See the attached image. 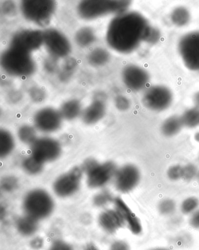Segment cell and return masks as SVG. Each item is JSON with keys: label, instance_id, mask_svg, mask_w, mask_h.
Listing matches in <instances>:
<instances>
[{"label": "cell", "instance_id": "6da1fadb", "mask_svg": "<svg viewBox=\"0 0 199 250\" xmlns=\"http://www.w3.org/2000/svg\"><path fill=\"white\" fill-rule=\"evenodd\" d=\"M150 26L145 18L136 12L117 15L107 29V43L119 53H131L144 41Z\"/></svg>", "mask_w": 199, "mask_h": 250}, {"label": "cell", "instance_id": "7a4b0ae2", "mask_svg": "<svg viewBox=\"0 0 199 250\" xmlns=\"http://www.w3.org/2000/svg\"><path fill=\"white\" fill-rule=\"evenodd\" d=\"M0 63L6 73L14 77L26 78L37 70L32 53L11 46L2 52Z\"/></svg>", "mask_w": 199, "mask_h": 250}, {"label": "cell", "instance_id": "3957f363", "mask_svg": "<svg viewBox=\"0 0 199 250\" xmlns=\"http://www.w3.org/2000/svg\"><path fill=\"white\" fill-rule=\"evenodd\" d=\"M130 2L123 0H86L79 3L77 13L83 20H93L109 14L125 13Z\"/></svg>", "mask_w": 199, "mask_h": 250}, {"label": "cell", "instance_id": "277c9868", "mask_svg": "<svg viewBox=\"0 0 199 250\" xmlns=\"http://www.w3.org/2000/svg\"><path fill=\"white\" fill-rule=\"evenodd\" d=\"M22 208L25 215L40 221L52 215L55 202L45 190L37 188L30 190L23 197Z\"/></svg>", "mask_w": 199, "mask_h": 250}, {"label": "cell", "instance_id": "5b68a950", "mask_svg": "<svg viewBox=\"0 0 199 250\" xmlns=\"http://www.w3.org/2000/svg\"><path fill=\"white\" fill-rule=\"evenodd\" d=\"M81 167L87 175L88 186L93 189L100 188L107 185L114 179L118 169L111 161L100 163L94 159L85 160Z\"/></svg>", "mask_w": 199, "mask_h": 250}, {"label": "cell", "instance_id": "8992f818", "mask_svg": "<svg viewBox=\"0 0 199 250\" xmlns=\"http://www.w3.org/2000/svg\"><path fill=\"white\" fill-rule=\"evenodd\" d=\"M56 10V3L52 0H25L20 4L24 19L40 27L50 24Z\"/></svg>", "mask_w": 199, "mask_h": 250}, {"label": "cell", "instance_id": "52a82bcc", "mask_svg": "<svg viewBox=\"0 0 199 250\" xmlns=\"http://www.w3.org/2000/svg\"><path fill=\"white\" fill-rule=\"evenodd\" d=\"M83 174L81 167H74L55 180L53 185V191L59 197H70L79 191Z\"/></svg>", "mask_w": 199, "mask_h": 250}, {"label": "cell", "instance_id": "ba28073f", "mask_svg": "<svg viewBox=\"0 0 199 250\" xmlns=\"http://www.w3.org/2000/svg\"><path fill=\"white\" fill-rule=\"evenodd\" d=\"M43 44L55 59L67 58L71 52L69 40L63 33L55 28L43 31Z\"/></svg>", "mask_w": 199, "mask_h": 250}, {"label": "cell", "instance_id": "9c48e42d", "mask_svg": "<svg viewBox=\"0 0 199 250\" xmlns=\"http://www.w3.org/2000/svg\"><path fill=\"white\" fill-rule=\"evenodd\" d=\"M179 50L186 67L199 71V31L184 36L179 42Z\"/></svg>", "mask_w": 199, "mask_h": 250}, {"label": "cell", "instance_id": "30bf717a", "mask_svg": "<svg viewBox=\"0 0 199 250\" xmlns=\"http://www.w3.org/2000/svg\"><path fill=\"white\" fill-rule=\"evenodd\" d=\"M30 146L31 155L43 163L53 162L61 155L60 142L49 137L38 138Z\"/></svg>", "mask_w": 199, "mask_h": 250}, {"label": "cell", "instance_id": "8fae6325", "mask_svg": "<svg viewBox=\"0 0 199 250\" xmlns=\"http://www.w3.org/2000/svg\"><path fill=\"white\" fill-rule=\"evenodd\" d=\"M173 100L170 90L164 86L157 85L145 92L142 97V104L151 111L160 112L169 108Z\"/></svg>", "mask_w": 199, "mask_h": 250}, {"label": "cell", "instance_id": "7c38bea8", "mask_svg": "<svg viewBox=\"0 0 199 250\" xmlns=\"http://www.w3.org/2000/svg\"><path fill=\"white\" fill-rule=\"evenodd\" d=\"M43 44V32L38 29H23L11 39L10 46L32 53Z\"/></svg>", "mask_w": 199, "mask_h": 250}, {"label": "cell", "instance_id": "4fadbf2b", "mask_svg": "<svg viewBox=\"0 0 199 250\" xmlns=\"http://www.w3.org/2000/svg\"><path fill=\"white\" fill-rule=\"evenodd\" d=\"M63 120L60 111L51 107H46L36 112L33 121L37 130L50 133L60 129Z\"/></svg>", "mask_w": 199, "mask_h": 250}, {"label": "cell", "instance_id": "5bb4252c", "mask_svg": "<svg viewBox=\"0 0 199 250\" xmlns=\"http://www.w3.org/2000/svg\"><path fill=\"white\" fill-rule=\"evenodd\" d=\"M141 174L139 169L133 165H126L118 169L114 178L115 186L119 192H131L138 186Z\"/></svg>", "mask_w": 199, "mask_h": 250}, {"label": "cell", "instance_id": "9a60e30c", "mask_svg": "<svg viewBox=\"0 0 199 250\" xmlns=\"http://www.w3.org/2000/svg\"><path fill=\"white\" fill-rule=\"evenodd\" d=\"M124 85L133 91H139L146 87L149 77L146 71L136 65H129L121 74Z\"/></svg>", "mask_w": 199, "mask_h": 250}, {"label": "cell", "instance_id": "2e32d148", "mask_svg": "<svg viewBox=\"0 0 199 250\" xmlns=\"http://www.w3.org/2000/svg\"><path fill=\"white\" fill-rule=\"evenodd\" d=\"M106 96L103 93L95 95L93 100L83 110L81 119L86 125L96 124L102 120L106 112Z\"/></svg>", "mask_w": 199, "mask_h": 250}, {"label": "cell", "instance_id": "e0dca14e", "mask_svg": "<svg viewBox=\"0 0 199 250\" xmlns=\"http://www.w3.org/2000/svg\"><path fill=\"white\" fill-rule=\"evenodd\" d=\"M115 209L120 214L124 223H127L133 233L139 234L142 231V226L138 217L133 213L125 202L120 198L114 199Z\"/></svg>", "mask_w": 199, "mask_h": 250}, {"label": "cell", "instance_id": "ac0fdd59", "mask_svg": "<svg viewBox=\"0 0 199 250\" xmlns=\"http://www.w3.org/2000/svg\"><path fill=\"white\" fill-rule=\"evenodd\" d=\"M99 223L103 230L110 234L116 233L125 224L120 214L116 209L103 211L99 217Z\"/></svg>", "mask_w": 199, "mask_h": 250}, {"label": "cell", "instance_id": "d6986e66", "mask_svg": "<svg viewBox=\"0 0 199 250\" xmlns=\"http://www.w3.org/2000/svg\"><path fill=\"white\" fill-rule=\"evenodd\" d=\"M59 111L63 120L73 121L81 116L83 111L82 104L78 100L71 99L62 104Z\"/></svg>", "mask_w": 199, "mask_h": 250}, {"label": "cell", "instance_id": "ffe728a7", "mask_svg": "<svg viewBox=\"0 0 199 250\" xmlns=\"http://www.w3.org/2000/svg\"><path fill=\"white\" fill-rule=\"evenodd\" d=\"M38 222L28 215L20 216L16 222L17 231L23 236H33L38 230Z\"/></svg>", "mask_w": 199, "mask_h": 250}, {"label": "cell", "instance_id": "44dd1931", "mask_svg": "<svg viewBox=\"0 0 199 250\" xmlns=\"http://www.w3.org/2000/svg\"><path fill=\"white\" fill-rule=\"evenodd\" d=\"M74 39L77 45L85 48L92 45L96 42L97 38L93 28L84 26L77 31Z\"/></svg>", "mask_w": 199, "mask_h": 250}, {"label": "cell", "instance_id": "7402d4cb", "mask_svg": "<svg viewBox=\"0 0 199 250\" xmlns=\"http://www.w3.org/2000/svg\"><path fill=\"white\" fill-rule=\"evenodd\" d=\"M111 59V55L105 49L97 47L89 53L88 63L94 67H100L106 64Z\"/></svg>", "mask_w": 199, "mask_h": 250}, {"label": "cell", "instance_id": "603a6c76", "mask_svg": "<svg viewBox=\"0 0 199 250\" xmlns=\"http://www.w3.org/2000/svg\"><path fill=\"white\" fill-rule=\"evenodd\" d=\"M183 126L182 119L178 116H172L169 117L162 124V133L165 136L172 137L177 135L180 132Z\"/></svg>", "mask_w": 199, "mask_h": 250}, {"label": "cell", "instance_id": "cb8c5ba5", "mask_svg": "<svg viewBox=\"0 0 199 250\" xmlns=\"http://www.w3.org/2000/svg\"><path fill=\"white\" fill-rule=\"evenodd\" d=\"M15 147V140L12 134L5 129L0 130V157H7L13 152Z\"/></svg>", "mask_w": 199, "mask_h": 250}, {"label": "cell", "instance_id": "d4e9b609", "mask_svg": "<svg viewBox=\"0 0 199 250\" xmlns=\"http://www.w3.org/2000/svg\"><path fill=\"white\" fill-rule=\"evenodd\" d=\"M44 165V163L31 155L25 158L22 163L23 170L32 175L40 174L43 170Z\"/></svg>", "mask_w": 199, "mask_h": 250}, {"label": "cell", "instance_id": "484cf974", "mask_svg": "<svg viewBox=\"0 0 199 250\" xmlns=\"http://www.w3.org/2000/svg\"><path fill=\"white\" fill-rule=\"evenodd\" d=\"M20 141L23 144L31 145L37 140V129L29 125H23L19 128L17 133Z\"/></svg>", "mask_w": 199, "mask_h": 250}, {"label": "cell", "instance_id": "4316f807", "mask_svg": "<svg viewBox=\"0 0 199 250\" xmlns=\"http://www.w3.org/2000/svg\"><path fill=\"white\" fill-rule=\"evenodd\" d=\"M183 126L194 128L199 125V107L189 108L181 116Z\"/></svg>", "mask_w": 199, "mask_h": 250}, {"label": "cell", "instance_id": "83f0119b", "mask_svg": "<svg viewBox=\"0 0 199 250\" xmlns=\"http://www.w3.org/2000/svg\"><path fill=\"white\" fill-rule=\"evenodd\" d=\"M171 19L174 25L177 26H185L189 22L190 14L185 8H177L172 12Z\"/></svg>", "mask_w": 199, "mask_h": 250}, {"label": "cell", "instance_id": "f1b7e54d", "mask_svg": "<svg viewBox=\"0 0 199 250\" xmlns=\"http://www.w3.org/2000/svg\"><path fill=\"white\" fill-rule=\"evenodd\" d=\"M77 65L76 59L70 58L64 62L60 73V77L62 80L66 81L72 75Z\"/></svg>", "mask_w": 199, "mask_h": 250}, {"label": "cell", "instance_id": "f546056e", "mask_svg": "<svg viewBox=\"0 0 199 250\" xmlns=\"http://www.w3.org/2000/svg\"><path fill=\"white\" fill-rule=\"evenodd\" d=\"M199 207V199L195 197H189L184 200L181 205V211L185 215H192Z\"/></svg>", "mask_w": 199, "mask_h": 250}, {"label": "cell", "instance_id": "4dcf8cb0", "mask_svg": "<svg viewBox=\"0 0 199 250\" xmlns=\"http://www.w3.org/2000/svg\"><path fill=\"white\" fill-rule=\"evenodd\" d=\"M114 201L111 193L108 190H102L94 196L93 203L95 206L102 208L106 206L111 202Z\"/></svg>", "mask_w": 199, "mask_h": 250}, {"label": "cell", "instance_id": "1f68e13d", "mask_svg": "<svg viewBox=\"0 0 199 250\" xmlns=\"http://www.w3.org/2000/svg\"><path fill=\"white\" fill-rule=\"evenodd\" d=\"M1 188L5 192L14 191L19 186V181L16 177L7 176L2 178L1 180Z\"/></svg>", "mask_w": 199, "mask_h": 250}, {"label": "cell", "instance_id": "d6a6232c", "mask_svg": "<svg viewBox=\"0 0 199 250\" xmlns=\"http://www.w3.org/2000/svg\"><path fill=\"white\" fill-rule=\"evenodd\" d=\"M198 171L197 167L194 164H187L183 166L182 179L188 181L194 180L197 177Z\"/></svg>", "mask_w": 199, "mask_h": 250}, {"label": "cell", "instance_id": "836d02e7", "mask_svg": "<svg viewBox=\"0 0 199 250\" xmlns=\"http://www.w3.org/2000/svg\"><path fill=\"white\" fill-rule=\"evenodd\" d=\"M175 209H176V205L171 199L163 200L160 202L159 206L160 213L164 215H171L174 212Z\"/></svg>", "mask_w": 199, "mask_h": 250}, {"label": "cell", "instance_id": "e575fe53", "mask_svg": "<svg viewBox=\"0 0 199 250\" xmlns=\"http://www.w3.org/2000/svg\"><path fill=\"white\" fill-rule=\"evenodd\" d=\"M183 166L180 165L172 166L167 171V176L169 180L177 181L182 178Z\"/></svg>", "mask_w": 199, "mask_h": 250}, {"label": "cell", "instance_id": "d590c367", "mask_svg": "<svg viewBox=\"0 0 199 250\" xmlns=\"http://www.w3.org/2000/svg\"><path fill=\"white\" fill-rule=\"evenodd\" d=\"M116 108L120 111H126L130 106V102L128 98L123 95H118L115 99Z\"/></svg>", "mask_w": 199, "mask_h": 250}, {"label": "cell", "instance_id": "8d00e7d4", "mask_svg": "<svg viewBox=\"0 0 199 250\" xmlns=\"http://www.w3.org/2000/svg\"><path fill=\"white\" fill-rule=\"evenodd\" d=\"M49 250H74L70 244L61 240L55 241L50 245Z\"/></svg>", "mask_w": 199, "mask_h": 250}, {"label": "cell", "instance_id": "74e56055", "mask_svg": "<svg viewBox=\"0 0 199 250\" xmlns=\"http://www.w3.org/2000/svg\"><path fill=\"white\" fill-rule=\"evenodd\" d=\"M160 37L159 32L156 29L150 26L145 36L144 41L150 43H155L159 40Z\"/></svg>", "mask_w": 199, "mask_h": 250}, {"label": "cell", "instance_id": "f35d334b", "mask_svg": "<svg viewBox=\"0 0 199 250\" xmlns=\"http://www.w3.org/2000/svg\"><path fill=\"white\" fill-rule=\"evenodd\" d=\"M2 10L4 14L8 16H13L17 13V7L14 3L12 1H7L3 3Z\"/></svg>", "mask_w": 199, "mask_h": 250}, {"label": "cell", "instance_id": "ab89813d", "mask_svg": "<svg viewBox=\"0 0 199 250\" xmlns=\"http://www.w3.org/2000/svg\"><path fill=\"white\" fill-rule=\"evenodd\" d=\"M30 96L32 100L36 103L43 102L45 98V94L40 88H32L30 93Z\"/></svg>", "mask_w": 199, "mask_h": 250}, {"label": "cell", "instance_id": "60d3db41", "mask_svg": "<svg viewBox=\"0 0 199 250\" xmlns=\"http://www.w3.org/2000/svg\"><path fill=\"white\" fill-rule=\"evenodd\" d=\"M109 250H130V247L124 241L118 240L112 244Z\"/></svg>", "mask_w": 199, "mask_h": 250}, {"label": "cell", "instance_id": "b9f144b4", "mask_svg": "<svg viewBox=\"0 0 199 250\" xmlns=\"http://www.w3.org/2000/svg\"><path fill=\"white\" fill-rule=\"evenodd\" d=\"M189 222L190 225H191L193 228L199 229V208L195 212L191 215Z\"/></svg>", "mask_w": 199, "mask_h": 250}, {"label": "cell", "instance_id": "7bdbcfd3", "mask_svg": "<svg viewBox=\"0 0 199 250\" xmlns=\"http://www.w3.org/2000/svg\"><path fill=\"white\" fill-rule=\"evenodd\" d=\"M43 242L40 238H35L32 241L31 246L32 249L39 250L43 247Z\"/></svg>", "mask_w": 199, "mask_h": 250}, {"label": "cell", "instance_id": "ee69618b", "mask_svg": "<svg viewBox=\"0 0 199 250\" xmlns=\"http://www.w3.org/2000/svg\"><path fill=\"white\" fill-rule=\"evenodd\" d=\"M84 250H100L97 247L93 245V244H88L86 246Z\"/></svg>", "mask_w": 199, "mask_h": 250}, {"label": "cell", "instance_id": "f6af8a7d", "mask_svg": "<svg viewBox=\"0 0 199 250\" xmlns=\"http://www.w3.org/2000/svg\"><path fill=\"white\" fill-rule=\"evenodd\" d=\"M194 101L196 106L199 107V92L195 95Z\"/></svg>", "mask_w": 199, "mask_h": 250}, {"label": "cell", "instance_id": "bcb514c9", "mask_svg": "<svg viewBox=\"0 0 199 250\" xmlns=\"http://www.w3.org/2000/svg\"><path fill=\"white\" fill-rule=\"evenodd\" d=\"M195 139L196 140V141L199 143V132H198L195 134Z\"/></svg>", "mask_w": 199, "mask_h": 250}, {"label": "cell", "instance_id": "7dc6e473", "mask_svg": "<svg viewBox=\"0 0 199 250\" xmlns=\"http://www.w3.org/2000/svg\"><path fill=\"white\" fill-rule=\"evenodd\" d=\"M166 250L165 249H161V248H159V249H154V250Z\"/></svg>", "mask_w": 199, "mask_h": 250}, {"label": "cell", "instance_id": "c3c4849f", "mask_svg": "<svg viewBox=\"0 0 199 250\" xmlns=\"http://www.w3.org/2000/svg\"><path fill=\"white\" fill-rule=\"evenodd\" d=\"M197 177H198V178H199V171H198V176H197Z\"/></svg>", "mask_w": 199, "mask_h": 250}, {"label": "cell", "instance_id": "681fc988", "mask_svg": "<svg viewBox=\"0 0 199 250\" xmlns=\"http://www.w3.org/2000/svg\"></svg>", "mask_w": 199, "mask_h": 250}]
</instances>
